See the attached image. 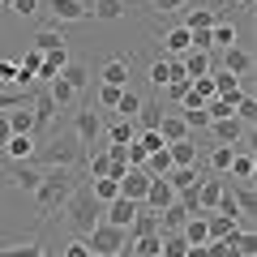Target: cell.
<instances>
[{"instance_id": "cell-30", "label": "cell", "mask_w": 257, "mask_h": 257, "mask_svg": "<svg viewBox=\"0 0 257 257\" xmlns=\"http://www.w3.org/2000/svg\"><path fill=\"white\" fill-rule=\"evenodd\" d=\"M103 146H107V142H103ZM86 172H90V180H103V176L111 172L107 150H86Z\"/></svg>"}, {"instance_id": "cell-34", "label": "cell", "mask_w": 257, "mask_h": 257, "mask_svg": "<svg viewBox=\"0 0 257 257\" xmlns=\"http://www.w3.org/2000/svg\"><path fill=\"white\" fill-rule=\"evenodd\" d=\"M60 77H64L69 86H73L77 94H82V90H86V82H90V73H86V64H82V60H69V64L60 69Z\"/></svg>"}, {"instance_id": "cell-37", "label": "cell", "mask_w": 257, "mask_h": 257, "mask_svg": "<svg viewBox=\"0 0 257 257\" xmlns=\"http://www.w3.org/2000/svg\"><path fill=\"white\" fill-rule=\"evenodd\" d=\"M214 22H219V13H210V9H189L184 13V30H189V35L193 30H210Z\"/></svg>"}, {"instance_id": "cell-26", "label": "cell", "mask_w": 257, "mask_h": 257, "mask_svg": "<svg viewBox=\"0 0 257 257\" xmlns=\"http://www.w3.org/2000/svg\"><path fill=\"white\" fill-rule=\"evenodd\" d=\"M5 120H9V133H35V111H30V103L26 107H13V111H5Z\"/></svg>"}, {"instance_id": "cell-39", "label": "cell", "mask_w": 257, "mask_h": 257, "mask_svg": "<svg viewBox=\"0 0 257 257\" xmlns=\"http://www.w3.org/2000/svg\"><path fill=\"white\" fill-rule=\"evenodd\" d=\"M210 43H214V47H223V52H227V47H236V26L219 18V22L210 26Z\"/></svg>"}, {"instance_id": "cell-29", "label": "cell", "mask_w": 257, "mask_h": 257, "mask_svg": "<svg viewBox=\"0 0 257 257\" xmlns=\"http://www.w3.org/2000/svg\"><path fill=\"white\" fill-rule=\"evenodd\" d=\"M231 155H236V146H210V155H206V167H210L214 176H227Z\"/></svg>"}, {"instance_id": "cell-23", "label": "cell", "mask_w": 257, "mask_h": 257, "mask_svg": "<svg viewBox=\"0 0 257 257\" xmlns=\"http://www.w3.org/2000/svg\"><path fill=\"white\" fill-rule=\"evenodd\" d=\"M159 138H163V146L184 142V138H189V124H184L180 116H167V111H163V120H159Z\"/></svg>"}, {"instance_id": "cell-2", "label": "cell", "mask_w": 257, "mask_h": 257, "mask_svg": "<svg viewBox=\"0 0 257 257\" xmlns=\"http://www.w3.org/2000/svg\"><path fill=\"white\" fill-rule=\"evenodd\" d=\"M60 214H64V223L77 231V236H90V227L94 223H103V206L90 197V189L86 184H77L69 197H64V206H60Z\"/></svg>"}, {"instance_id": "cell-50", "label": "cell", "mask_w": 257, "mask_h": 257, "mask_svg": "<svg viewBox=\"0 0 257 257\" xmlns=\"http://www.w3.org/2000/svg\"><path fill=\"white\" fill-rule=\"evenodd\" d=\"M124 90H128V86H124ZM116 103H120V90H116V86H103V82H99V107L116 111Z\"/></svg>"}, {"instance_id": "cell-49", "label": "cell", "mask_w": 257, "mask_h": 257, "mask_svg": "<svg viewBox=\"0 0 257 257\" xmlns=\"http://www.w3.org/2000/svg\"><path fill=\"white\" fill-rule=\"evenodd\" d=\"M253 116H257V99H253V94H240V99H236V120L248 124Z\"/></svg>"}, {"instance_id": "cell-20", "label": "cell", "mask_w": 257, "mask_h": 257, "mask_svg": "<svg viewBox=\"0 0 257 257\" xmlns=\"http://www.w3.org/2000/svg\"><path fill=\"white\" fill-rule=\"evenodd\" d=\"M257 176V159L248 155V150H236L231 155V167H227V180H240V184H248Z\"/></svg>"}, {"instance_id": "cell-14", "label": "cell", "mask_w": 257, "mask_h": 257, "mask_svg": "<svg viewBox=\"0 0 257 257\" xmlns=\"http://www.w3.org/2000/svg\"><path fill=\"white\" fill-rule=\"evenodd\" d=\"M9 176H13V184H18L22 193H35L39 180H43V167H39V163H13Z\"/></svg>"}, {"instance_id": "cell-15", "label": "cell", "mask_w": 257, "mask_h": 257, "mask_svg": "<svg viewBox=\"0 0 257 257\" xmlns=\"http://www.w3.org/2000/svg\"><path fill=\"white\" fill-rule=\"evenodd\" d=\"M189 47H193V35H189L184 26H172V30L163 35V56H167V60H180Z\"/></svg>"}, {"instance_id": "cell-44", "label": "cell", "mask_w": 257, "mask_h": 257, "mask_svg": "<svg viewBox=\"0 0 257 257\" xmlns=\"http://www.w3.org/2000/svg\"><path fill=\"white\" fill-rule=\"evenodd\" d=\"M180 120L189 124V133H193V128H210V111H206V107H184Z\"/></svg>"}, {"instance_id": "cell-8", "label": "cell", "mask_w": 257, "mask_h": 257, "mask_svg": "<svg viewBox=\"0 0 257 257\" xmlns=\"http://www.w3.org/2000/svg\"><path fill=\"white\" fill-rule=\"evenodd\" d=\"M176 202V189L167 180H150V189H146V202H142V210H150V214H163L167 206Z\"/></svg>"}, {"instance_id": "cell-55", "label": "cell", "mask_w": 257, "mask_h": 257, "mask_svg": "<svg viewBox=\"0 0 257 257\" xmlns=\"http://www.w3.org/2000/svg\"><path fill=\"white\" fill-rule=\"evenodd\" d=\"M9 138H13V133H9V120L0 116V146H5V142H9Z\"/></svg>"}, {"instance_id": "cell-10", "label": "cell", "mask_w": 257, "mask_h": 257, "mask_svg": "<svg viewBox=\"0 0 257 257\" xmlns=\"http://www.w3.org/2000/svg\"><path fill=\"white\" fill-rule=\"evenodd\" d=\"M146 189H150V176L142 172V167H128L124 180H120V197H128V202H146Z\"/></svg>"}, {"instance_id": "cell-12", "label": "cell", "mask_w": 257, "mask_h": 257, "mask_svg": "<svg viewBox=\"0 0 257 257\" xmlns=\"http://www.w3.org/2000/svg\"><path fill=\"white\" fill-rule=\"evenodd\" d=\"M47 9H52L56 22H86L90 18V5H86V0H52Z\"/></svg>"}, {"instance_id": "cell-60", "label": "cell", "mask_w": 257, "mask_h": 257, "mask_svg": "<svg viewBox=\"0 0 257 257\" xmlns=\"http://www.w3.org/2000/svg\"><path fill=\"white\" fill-rule=\"evenodd\" d=\"M120 5H128V0H120Z\"/></svg>"}, {"instance_id": "cell-31", "label": "cell", "mask_w": 257, "mask_h": 257, "mask_svg": "<svg viewBox=\"0 0 257 257\" xmlns=\"http://www.w3.org/2000/svg\"><path fill=\"white\" fill-rule=\"evenodd\" d=\"M47 99L56 103V107H69V103H77V90L64 77H56V82H47Z\"/></svg>"}, {"instance_id": "cell-24", "label": "cell", "mask_w": 257, "mask_h": 257, "mask_svg": "<svg viewBox=\"0 0 257 257\" xmlns=\"http://www.w3.org/2000/svg\"><path fill=\"white\" fill-rule=\"evenodd\" d=\"M30 111H35V124L47 128V124L56 120V111H60V107H56V103L47 99V90H43V94H30Z\"/></svg>"}, {"instance_id": "cell-19", "label": "cell", "mask_w": 257, "mask_h": 257, "mask_svg": "<svg viewBox=\"0 0 257 257\" xmlns=\"http://www.w3.org/2000/svg\"><path fill=\"white\" fill-rule=\"evenodd\" d=\"M210 82H214V94H219V99H227V103H236L240 94H244V82H240V77H231V73H223V69H214Z\"/></svg>"}, {"instance_id": "cell-9", "label": "cell", "mask_w": 257, "mask_h": 257, "mask_svg": "<svg viewBox=\"0 0 257 257\" xmlns=\"http://www.w3.org/2000/svg\"><path fill=\"white\" fill-rule=\"evenodd\" d=\"M138 210H142L138 202H128V197H116V202L103 206V223H111V227H124V231H128V223H133V214H138Z\"/></svg>"}, {"instance_id": "cell-18", "label": "cell", "mask_w": 257, "mask_h": 257, "mask_svg": "<svg viewBox=\"0 0 257 257\" xmlns=\"http://www.w3.org/2000/svg\"><path fill=\"white\" fill-rule=\"evenodd\" d=\"M180 236H184V244H189V248H202V244H210V227H206V214H193V219H184Z\"/></svg>"}, {"instance_id": "cell-42", "label": "cell", "mask_w": 257, "mask_h": 257, "mask_svg": "<svg viewBox=\"0 0 257 257\" xmlns=\"http://www.w3.org/2000/svg\"><path fill=\"white\" fill-rule=\"evenodd\" d=\"M167 77H172V60H167V56L150 60V86H159V90H163V86H167Z\"/></svg>"}, {"instance_id": "cell-22", "label": "cell", "mask_w": 257, "mask_h": 257, "mask_svg": "<svg viewBox=\"0 0 257 257\" xmlns=\"http://www.w3.org/2000/svg\"><path fill=\"white\" fill-rule=\"evenodd\" d=\"M167 155H172V167H197V142H193V138L172 142V146H167Z\"/></svg>"}, {"instance_id": "cell-17", "label": "cell", "mask_w": 257, "mask_h": 257, "mask_svg": "<svg viewBox=\"0 0 257 257\" xmlns=\"http://www.w3.org/2000/svg\"><path fill=\"white\" fill-rule=\"evenodd\" d=\"M180 64H184V73H189L193 82H197V77H210V73H214V60H210V52H193V47H189V52L180 56Z\"/></svg>"}, {"instance_id": "cell-41", "label": "cell", "mask_w": 257, "mask_h": 257, "mask_svg": "<svg viewBox=\"0 0 257 257\" xmlns=\"http://www.w3.org/2000/svg\"><path fill=\"white\" fill-rule=\"evenodd\" d=\"M0 257H47L39 240H26V244H0Z\"/></svg>"}, {"instance_id": "cell-13", "label": "cell", "mask_w": 257, "mask_h": 257, "mask_svg": "<svg viewBox=\"0 0 257 257\" xmlns=\"http://www.w3.org/2000/svg\"><path fill=\"white\" fill-rule=\"evenodd\" d=\"M73 163H77V142H52L39 167H73Z\"/></svg>"}, {"instance_id": "cell-43", "label": "cell", "mask_w": 257, "mask_h": 257, "mask_svg": "<svg viewBox=\"0 0 257 257\" xmlns=\"http://www.w3.org/2000/svg\"><path fill=\"white\" fill-rule=\"evenodd\" d=\"M26 103H30V90H0V116L13 107H26Z\"/></svg>"}, {"instance_id": "cell-25", "label": "cell", "mask_w": 257, "mask_h": 257, "mask_svg": "<svg viewBox=\"0 0 257 257\" xmlns=\"http://www.w3.org/2000/svg\"><path fill=\"white\" fill-rule=\"evenodd\" d=\"M30 47H35V52H60V47H69V39H64L60 35V30H52V26H47V30H39V35L35 39H30Z\"/></svg>"}, {"instance_id": "cell-51", "label": "cell", "mask_w": 257, "mask_h": 257, "mask_svg": "<svg viewBox=\"0 0 257 257\" xmlns=\"http://www.w3.org/2000/svg\"><path fill=\"white\" fill-rule=\"evenodd\" d=\"M60 257H94V253H90V244H86V236H73L69 244H64Z\"/></svg>"}, {"instance_id": "cell-33", "label": "cell", "mask_w": 257, "mask_h": 257, "mask_svg": "<svg viewBox=\"0 0 257 257\" xmlns=\"http://www.w3.org/2000/svg\"><path fill=\"white\" fill-rule=\"evenodd\" d=\"M206 227H210V240H231L240 223L236 219H223V214H206Z\"/></svg>"}, {"instance_id": "cell-46", "label": "cell", "mask_w": 257, "mask_h": 257, "mask_svg": "<svg viewBox=\"0 0 257 257\" xmlns=\"http://www.w3.org/2000/svg\"><path fill=\"white\" fill-rule=\"evenodd\" d=\"M184 248H189V244H184L180 231H167V236H163V248H159V257H184Z\"/></svg>"}, {"instance_id": "cell-32", "label": "cell", "mask_w": 257, "mask_h": 257, "mask_svg": "<svg viewBox=\"0 0 257 257\" xmlns=\"http://www.w3.org/2000/svg\"><path fill=\"white\" fill-rule=\"evenodd\" d=\"M86 189H90V197H94L99 206H107V202H116V197H120V184L107 180V176H103V180H90Z\"/></svg>"}, {"instance_id": "cell-57", "label": "cell", "mask_w": 257, "mask_h": 257, "mask_svg": "<svg viewBox=\"0 0 257 257\" xmlns=\"http://www.w3.org/2000/svg\"><path fill=\"white\" fill-rule=\"evenodd\" d=\"M94 257H128V253H94Z\"/></svg>"}, {"instance_id": "cell-47", "label": "cell", "mask_w": 257, "mask_h": 257, "mask_svg": "<svg viewBox=\"0 0 257 257\" xmlns=\"http://www.w3.org/2000/svg\"><path fill=\"white\" fill-rule=\"evenodd\" d=\"M133 146H138L142 155H155V150H163V138H159V128H146V133H138Z\"/></svg>"}, {"instance_id": "cell-21", "label": "cell", "mask_w": 257, "mask_h": 257, "mask_svg": "<svg viewBox=\"0 0 257 257\" xmlns=\"http://www.w3.org/2000/svg\"><path fill=\"white\" fill-rule=\"evenodd\" d=\"M64 64H69V47H60V52H47L43 64H39V77H35V82H56Z\"/></svg>"}, {"instance_id": "cell-6", "label": "cell", "mask_w": 257, "mask_h": 257, "mask_svg": "<svg viewBox=\"0 0 257 257\" xmlns=\"http://www.w3.org/2000/svg\"><path fill=\"white\" fill-rule=\"evenodd\" d=\"M0 150H5L9 163H35V133H13Z\"/></svg>"}, {"instance_id": "cell-45", "label": "cell", "mask_w": 257, "mask_h": 257, "mask_svg": "<svg viewBox=\"0 0 257 257\" xmlns=\"http://www.w3.org/2000/svg\"><path fill=\"white\" fill-rule=\"evenodd\" d=\"M189 86H193V77H189V73H180V77H172V82L163 86V94H167L172 103H180L184 94H189Z\"/></svg>"}, {"instance_id": "cell-53", "label": "cell", "mask_w": 257, "mask_h": 257, "mask_svg": "<svg viewBox=\"0 0 257 257\" xmlns=\"http://www.w3.org/2000/svg\"><path fill=\"white\" fill-rule=\"evenodd\" d=\"M189 0H150V9L155 13H176V9H184Z\"/></svg>"}, {"instance_id": "cell-48", "label": "cell", "mask_w": 257, "mask_h": 257, "mask_svg": "<svg viewBox=\"0 0 257 257\" xmlns=\"http://www.w3.org/2000/svg\"><path fill=\"white\" fill-rule=\"evenodd\" d=\"M231 197L240 202V214H253V184H231Z\"/></svg>"}, {"instance_id": "cell-28", "label": "cell", "mask_w": 257, "mask_h": 257, "mask_svg": "<svg viewBox=\"0 0 257 257\" xmlns=\"http://www.w3.org/2000/svg\"><path fill=\"white\" fill-rule=\"evenodd\" d=\"M142 107H146V99H142L138 90H120V103H116V120H133Z\"/></svg>"}, {"instance_id": "cell-5", "label": "cell", "mask_w": 257, "mask_h": 257, "mask_svg": "<svg viewBox=\"0 0 257 257\" xmlns=\"http://www.w3.org/2000/svg\"><path fill=\"white\" fill-rule=\"evenodd\" d=\"M223 73H231V77H240V82H244L248 73H253V52H248V47H227V52H223V64H219Z\"/></svg>"}, {"instance_id": "cell-7", "label": "cell", "mask_w": 257, "mask_h": 257, "mask_svg": "<svg viewBox=\"0 0 257 257\" xmlns=\"http://www.w3.org/2000/svg\"><path fill=\"white\" fill-rule=\"evenodd\" d=\"M223 189H227V180H219V176H210V180H197V210L202 214H214V206H219V197H223Z\"/></svg>"}, {"instance_id": "cell-58", "label": "cell", "mask_w": 257, "mask_h": 257, "mask_svg": "<svg viewBox=\"0 0 257 257\" xmlns=\"http://www.w3.org/2000/svg\"><path fill=\"white\" fill-rule=\"evenodd\" d=\"M0 5H13V0H0Z\"/></svg>"}, {"instance_id": "cell-38", "label": "cell", "mask_w": 257, "mask_h": 257, "mask_svg": "<svg viewBox=\"0 0 257 257\" xmlns=\"http://www.w3.org/2000/svg\"><path fill=\"white\" fill-rule=\"evenodd\" d=\"M163 180L172 184L176 193H184V189H193V184H197V167H172V172H167Z\"/></svg>"}, {"instance_id": "cell-3", "label": "cell", "mask_w": 257, "mask_h": 257, "mask_svg": "<svg viewBox=\"0 0 257 257\" xmlns=\"http://www.w3.org/2000/svg\"><path fill=\"white\" fill-rule=\"evenodd\" d=\"M90 253H124L128 248V231L124 227H111V223H94L90 236H86Z\"/></svg>"}, {"instance_id": "cell-40", "label": "cell", "mask_w": 257, "mask_h": 257, "mask_svg": "<svg viewBox=\"0 0 257 257\" xmlns=\"http://www.w3.org/2000/svg\"><path fill=\"white\" fill-rule=\"evenodd\" d=\"M159 120H163V107H159V103H146V107L133 116V124H138V133H146V128H159Z\"/></svg>"}, {"instance_id": "cell-4", "label": "cell", "mask_w": 257, "mask_h": 257, "mask_svg": "<svg viewBox=\"0 0 257 257\" xmlns=\"http://www.w3.org/2000/svg\"><path fill=\"white\" fill-rule=\"evenodd\" d=\"M73 128H77V146L86 150H103V116L94 107H82L73 116Z\"/></svg>"}, {"instance_id": "cell-59", "label": "cell", "mask_w": 257, "mask_h": 257, "mask_svg": "<svg viewBox=\"0 0 257 257\" xmlns=\"http://www.w3.org/2000/svg\"><path fill=\"white\" fill-rule=\"evenodd\" d=\"M240 5H253V0H240Z\"/></svg>"}, {"instance_id": "cell-11", "label": "cell", "mask_w": 257, "mask_h": 257, "mask_svg": "<svg viewBox=\"0 0 257 257\" xmlns=\"http://www.w3.org/2000/svg\"><path fill=\"white\" fill-rule=\"evenodd\" d=\"M128 73H133V56H116V60L103 64V86H116V90H124L128 86Z\"/></svg>"}, {"instance_id": "cell-56", "label": "cell", "mask_w": 257, "mask_h": 257, "mask_svg": "<svg viewBox=\"0 0 257 257\" xmlns=\"http://www.w3.org/2000/svg\"><path fill=\"white\" fill-rule=\"evenodd\" d=\"M184 257H210V253H206V244H202V248H184Z\"/></svg>"}, {"instance_id": "cell-16", "label": "cell", "mask_w": 257, "mask_h": 257, "mask_svg": "<svg viewBox=\"0 0 257 257\" xmlns=\"http://www.w3.org/2000/svg\"><path fill=\"white\" fill-rule=\"evenodd\" d=\"M210 128H214V146H236V142L244 138V124H240L236 116H227V120H210Z\"/></svg>"}, {"instance_id": "cell-36", "label": "cell", "mask_w": 257, "mask_h": 257, "mask_svg": "<svg viewBox=\"0 0 257 257\" xmlns=\"http://www.w3.org/2000/svg\"><path fill=\"white\" fill-rule=\"evenodd\" d=\"M150 231H159V214L138 210V214H133V223H128V240H133V236H150Z\"/></svg>"}, {"instance_id": "cell-27", "label": "cell", "mask_w": 257, "mask_h": 257, "mask_svg": "<svg viewBox=\"0 0 257 257\" xmlns=\"http://www.w3.org/2000/svg\"><path fill=\"white\" fill-rule=\"evenodd\" d=\"M133 142H138V124L133 120H116L107 128V146H133Z\"/></svg>"}, {"instance_id": "cell-52", "label": "cell", "mask_w": 257, "mask_h": 257, "mask_svg": "<svg viewBox=\"0 0 257 257\" xmlns=\"http://www.w3.org/2000/svg\"><path fill=\"white\" fill-rule=\"evenodd\" d=\"M0 86L18 90V60H0Z\"/></svg>"}, {"instance_id": "cell-35", "label": "cell", "mask_w": 257, "mask_h": 257, "mask_svg": "<svg viewBox=\"0 0 257 257\" xmlns=\"http://www.w3.org/2000/svg\"><path fill=\"white\" fill-rule=\"evenodd\" d=\"M90 18H99V22H120V18H124V5H120V0H94V5H90Z\"/></svg>"}, {"instance_id": "cell-1", "label": "cell", "mask_w": 257, "mask_h": 257, "mask_svg": "<svg viewBox=\"0 0 257 257\" xmlns=\"http://www.w3.org/2000/svg\"><path fill=\"white\" fill-rule=\"evenodd\" d=\"M77 189V172L73 167H43V180H39V189L30 193L39 206V214H52L64 206V197Z\"/></svg>"}, {"instance_id": "cell-54", "label": "cell", "mask_w": 257, "mask_h": 257, "mask_svg": "<svg viewBox=\"0 0 257 257\" xmlns=\"http://www.w3.org/2000/svg\"><path fill=\"white\" fill-rule=\"evenodd\" d=\"M9 9H13V13H18V18H30V13H35V9H39V0H13Z\"/></svg>"}]
</instances>
